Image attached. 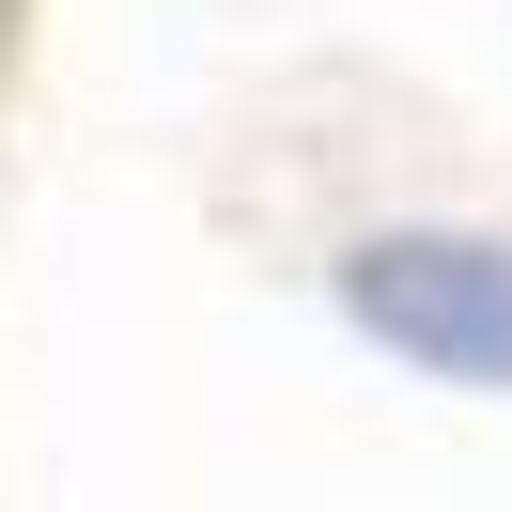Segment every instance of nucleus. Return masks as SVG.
Masks as SVG:
<instances>
[{"mask_svg": "<svg viewBox=\"0 0 512 512\" xmlns=\"http://www.w3.org/2000/svg\"><path fill=\"white\" fill-rule=\"evenodd\" d=\"M342 311L450 388H512V249L481 233H373L342 264Z\"/></svg>", "mask_w": 512, "mask_h": 512, "instance_id": "nucleus-1", "label": "nucleus"}]
</instances>
